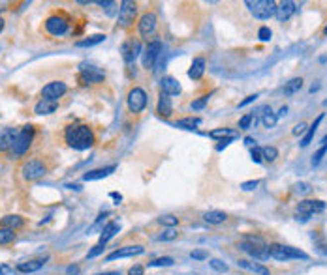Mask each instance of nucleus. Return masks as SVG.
I'll list each match as a JSON object with an SVG mask.
<instances>
[{"mask_svg":"<svg viewBox=\"0 0 327 275\" xmlns=\"http://www.w3.org/2000/svg\"><path fill=\"white\" fill-rule=\"evenodd\" d=\"M326 152H327V144H324V146H322V148L314 154V158H312V165H320V161H322V158L326 156Z\"/></svg>","mask_w":327,"mask_h":275,"instance_id":"44","label":"nucleus"},{"mask_svg":"<svg viewBox=\"0 0 327 275\" xmlns=\"http://www.w3.org/2000/svg\"><path fill=\"white\" fill-rule=\"evenodd\" d=\"M139 53H141V43H139V40L130 38V40H126V42L122 43L121 55H122V60H124L126 64H134L136 58L139 56Z\"/></svg>","mask_w":327,"mask_h":275,"instance_id":"14","label":"nucleus"},{"mask_svg":"<svg viewBox=\"0 0 327 275\" xmlns=\"http://www.w3.org/2000/svg\"><path fill=\"white\" fill-rule=\"evenodd\" d=\"M103 249H105V245H103V243H98V245H94L92 249L88 251V255H86V257H88V259H94V257H98L100 253H103Z\"/></svg>","mask_w":327,"mask_h":275,"instance_id":"46","label":"nucleus"},{"mask_svg":"<svg viewBox=\"0 0 327 275\" xmlns=\"http://www.w3.org/2000/svg\"><path fill=\"white\" fill-rule=\"evenodd\" d=\"M2 28H4V19L0 17V32H2Z\"/></svg>","mask_w":327,"mask_h":275,"instance_id":"61","label":"nucleus"},{"mask_svg":"<svg viewBox=\"0 0 327 275\" xmlns=\"http://www.w3.org/2000/svg\"><path fill=\"white\" fill-rule=\"evenodd\" d=\"M105 81V71L96 67L94 64H81L79 67V83L81 84H98Z\"/></svg>","mask_w":327,"mask_h":275,"instance_id":"6","label":"nucleus"},{"mask_svg":"<svg viewBox=\"0 0 327 275\" xmlns=\"http://www.w3.org/2000/svg\"><path fill=\"white\" fill-rule=\"evenodd\" d=\"M59 109V103L57 101H49V100H40L34 105V112L36 114H51Z\"/></svg>","mask_w":327,"mask_h":275,"instance_id":"25","label":"nucleus"},{"mask_svg":"<svg viewBox=\"0 0 327 275\" xmlns=\"http://www.w3.org/2000/svg\"><path fill=\"white\" fill-rule=\"evenodd\" d=\"M160 86H162V92L167 94V96H179L181 94V84L175 77H162L160 81Z\"/></svg>","mask_w":327,"mask_h":275,"instance_id":"19","label":"nucleus"},{"mask_svg":"<svg viewBox=\"0 0 327 275\" xmlns=\"http://www.w3.org/2000/svg\"><path fill=\"white\" fill-rule=\"evenodd\" d=\"M119 230H121V225H119L117 221H111V223H107V225L103 226L102 236H100V243H103V245H105V243L109 242V240H111L113 236L119 232Z\"/></svg>","mask_w":327,"mask_h":275,"instance_id":"27","label":"nucleus"},{"mask_svg":"<svg viewBox=\"0 0 327 275\" xmlns=\"http://www.w3.org/2000/svg\"><path fill=\"white\" fill-rule=\"evenodd\" d=\"M256 98H258V94H254V96H248L246 100H243L241 103H239V107H245V105H248V103H252V101L256 100Z\"/></svg>","mask_w":327,"mask_h":275,"instance_id":"54","label":"nucleus"},{"mask_svg":"<svg viewBox=\"0 0 327 275\" xmlns=\"http://www.w3.org/2000/svg\"><path fill=\"white\" fill-rule=\"evenodd\" d=\"M156 23H158V19L153 11H147L141 15L138 23V30H139V36L143 38V40H149L153 34L156 32Z\"/></svg>","mask_w":327,"mask_h":275,"instance_id":"13","label":"nucleus"},{"mask_svg":"<svg viewBox=\"0 0 327 275\" xmlns=\"http://www.w3.org/2000/svg\"><path fill=\"white\" fill-rule=\"evenodd\" d=\"M271 36H273V32H271V28L269 26H261L258 32V38L261 40V42H269L271 40Z\"/></svg>","mask_w":327,"mask_h":275,"instance_id":"42","label":"nucleus"},{"mask_svg":"<svg viewBox=\"0 0 327 275\" xmlns=\"http://www.w3.org/2000/svg\"><path fill=\"white\" fill-rule=\"evenodd\" d=\"M295 11H297V4L292 2V0H284V2H280V4H276V19L280 21V23H286V21H290L293 15H295Z\"/></svg>","mask_w":327,"mask_h":275,"instance_id":"17","label":"nucleus"},{"mask_svg":"<svg viewBox=\"0 0 327 275\" xmlns=\"http://www.w3.org/2000/svg\"><path fill=\"white\" fill-rule=\"evenodd\" d=\"M115 168H117L115 165H109V167H103V168H94V170H90V172L83 174V180H85V182H92V180H102V178H107V176L111 174Z\"/></svg>","mask_w":327,"mask_h":275,"instance_id":"24","label":"nucleus"},{"mask_svg":"<svg viewBox=\"0 0 327 275\" xmlns=\"http://www.w3.org/2000/svg\"><path fill=\"white\" fill-rule=\"evenodd\" d=\"M98 275H119L117 272H107V274H98Z\"/></svg>","mask_w":327,"mask_h":275,"instance_id":"60","label":"nucleus"},{"mask_svg":"<svg viewBox=\"0 0 327 275\" xmlns=\"http://www.w3.org/2000/svg\"><path fill=\"white\" fill-rule=\"evenodd\" d=\"M261 152H263V159H267L269 163H273L278 158V150L275 146H265V148H261Z\"/></svg>","mask_w":327,"mask_h":275,"instance_id":"36","label":"nucleus"},{"mask_svg":"<svg viewBox=\"0 0 327 275\" xmlns=\"http://www.w3.org/2000/svg\"><path fill=\"white\" fill-rule=\"evenodd\" d=\"M203 219H205L209 225H220V223H224L228 216H226L224 212H220V210H211V212H205L203 214Z\"/></svg>","mask_w":327,"mask_h":275,"instance_id":"28","label":"nucleus"},{"mask_svg":"<svg viewBox=\"0 0 327 275\" xmlns=\"http://www.w3.org/2000/svg\"><path fill=\"white\" fill-rule=\"evenodd\" d=\"M209 264H211V268L216 270V272H228V264H224L220 259H213Z\"/></svg>","mask_w":327,"mask_h":275,"instance_id":"41","label":"nucleus"},{"mask_svg":"<svg viewBox=\"0 0 327 275\" xmlns=\"http://www.w3.org/2000/svg\"><path fill=\"white\" fill-rule=\"evenodd\" d=\"M23 225H25V221H23V217H19V216H6L0 219V226H2V228H9V230L21 228Z\"/></svg>","mask_w":327,"mask_h":275,"instance_id":"26","label":"nucleus"},{"mask_svg":"<svg viewBox=\"0 0 327 275\" xmlns=\"http://www.w3.org/2000/svg\"><path fill=\"white\" fill-rule=\"evenodd\" d=\"M301 86H303V79L301 77H295V79H292V81H288L284 84V94L286 96H292V94L301 90Z\"/></svg>","mask_w":327,"mask_h":275,"instance_id":"30","label":"nucleus"},{"mask_svg":"<svg viewBox=\"0 0 327 275\" xmlns=\"http://www.w3.org/2000/svg\"><path fill=\"white\" fill-rule=\"evenodd\" d=\"M207 101H209V96H203V98H199V100L192 101V110H199V109H203L207 105Z\"/></svg>","mask_w":327,"mask_h":275,"instance_id":"43","label":"nucleus"},{"mask_svg":"<svg viewBox=\"0 0 327 275\" xmlns=\"http://www.w3.org/2000/svg\"><path fill=\"white\" fill-rule=\"evenodd\" d=\"M252 124H256V118H254V114H252V112L245 114V116L239 120V127H241V129H248Z\"/></svg>","mask_w":327,"mask_h":275,"instance_id":"38","label":"nucleus"},{"mask_svg":"<svg viewBox=\"0 0 327 275\" xmlns=\"http://www.w3.org/2000/svg\"><path fill=\"white\" fill-rule=\"evenodd\" d=\"M177 238V230H173V228H169V230H165L164 234H160V240L162 242H171V240H175Z\"/></svg>","mask_w":327,"mask_h":275,"instance_id":"45","label":"nucleus"},{"mask_svg":"<svg viewBox=\"0 0 327 275\" xmlns=\"http://www.w3.org/2000/svg\"><path fill=\"white\" fill-rule=\"evenodd\" d=\"M324 34H326V36H327V26H326V28H324Z\"/></svg>","mask_w":327,"mask_h":275,"instance_id":"63","label":"nucleus"},{"mask_svg":"<svg viewBox=\"0 0 327 275\" xmlns=\"http://www.w3.org/2000/svg\"><path fill=\"white\" fill-rule=\"evenodd\" d=\"M237 266L243 268V270H248V272H252V274L256 275H271V270L265 266H261V264H258V262H252V260H237Z\"/></svg>","mask_w":327,"mask_h":275,"instance_id":"22","label":"nucleus"},{"mask_svg":"<svg viewBox=\"0 0 327 275\" xmlns=\"http://www.w3.org/2000/svg\"><path fill=\"white\" fill-rule=\"evenodd\" d=\"M326 210V202L324 200H301L299 204H297V210H295V214H297V219L301 217L303 221H307L309 217H312L314 214H320V212H324Z\"/></svg>","mask_w":327,"mask_h":275,"instance_id":"10","label":"nucleus"},{"mask_svg":"<svg viewBox=\"0 0 327 275\" xmlns=\"http://www.w3.org/2000/svg\"><path fill=\"white\" fill-rule=\"evenodd\" d=\"M156 112L164 118H169L173 112V103H171V98L167 96V94H160V98H158V105H156Z\"/></svg>","mask_w":327,"mask_h":275,"instance_id":"20","label":"nucleus"},{"mask_svg":"<svg viewBox=\"0 0 327 275\" xmlns=\"http://www.w3.org/2000/svg\"><path fill=\"white\" fill-rule=\"evenodd\" d=\"M17 129L15 127H4L0 131V152H8L13 148V142L17 139Z\"/></svg>","mask_w":327,"mask_h":275,"instance_id":"18","label":"nucleus"},{"mask_svg":"<svg viewBox=\"0 0 327 275\" xmlns=\"http://www.w3.org/2000/svg\"><path fill=\"white\" fill-rule=\"evenodd\" d=\"M126 103H128V110L132 112V114H139V112H143L145 107H147L145 90H143V88H139V86H134V88L128 92Z\"/></svg>","mask_w":327,"mask_h":275,"instance_id":"9","label":"nucleus"},{"mask_svg":"<svg viewBox=\"0 0 327 275\" xmlns=\"http://www.w3.org/2000/svg\"><path fill=\"white\" fill-rule=\"evenodd\" d=\"M241 251H245L246 255H250L256 260H267L269 259V245L263 243L261 238L258 236H246L241 243H239Z\"/></svg>","mask_w":327,"mask_h":275,"instance_id":"3","label":"nucleus"},{"mask_svg":"<svg viewBox=\"0 0 327 275\" xmlns=\"http://www.w3.org/2000/svg\"><path fill=\"white\" fill-rule=\"evenodd\" d=\"M15 242V232L9 228H0V245H8Z\"/></svg>","mask_w":327,"mask_h":275,"instance_id":"32","label":"nucleus"},{"mask_svg":"<svg viewBox=\"0 0 327 275\" xmlns=\"http://www.w3.org/2000/svg\"><path fill=\"white\" fill-rule=\"evenodd\" d=\"M190 257H192V259H196V260H205V259H209V255H207L205 251H192V253H190Z\"/></svg>","mask_w":327,"mask_h":275,"instance_id":"49","label":"nucleus"},{"mask_svg":"<svg viewBox=\"0 0 327 275\" xmlns=\"http://www.w3.org/2000/svg\"><path fill=\"white\" fill-rule=\"evenodd\" d=\"M143 247L141 245H126V247H121V249L113 251V253H109L107 257H105V260L107 262H111V260H117V259H128V257H138V255H141L143 253Z\"/></svg>","mask_w":327,"mask_h":275,"instance_id":"16","label":"nucleus"},{"mask_svg":"<svg viewBox=\"0 0 327 275\" xmlns=\"http://www.w3.org/2000/svg\"><path fill=\"white\" fill-rule=\"evenodd\" d=\"M245 142H246V144H248V146H254V139H252V137H246V139H245Z\"/></svg>","mask_w":327,"mask_h":275,"instance_id":"58","label":"nucleus"},{"mask_svg":"<svg viewBox=\"0 0 327 275\" xmlns=\"http://www.w3.org/2000/svg\"><path fill=\"white\" fill-rule=\"evenodd\" d=\"M45 172H47V167H45V163L42 159H28L21 167V174L28 182H34L38 178H42Z\"/></svg>","mask_w":327,"mask_h":275,"instance_id":"8","label":"nucleus"},{"mask_svg":"<svg viewBox=\"0 0 327 275\" xmlns=\"http://www.w3.org/2000/svg\"><path fill=\"white\" fill-rule=\"evenodd\" d=\"M160 53H162V42L160 40H153V42L147 43V47L143 49V66L147 69L155 66V62L158 60Z\"/></svg>","mask_w":327,"mask_h":275,"instance_id":"15","label":"nucleus"},{"mask_svg":"<svg viewBox=\"0 0 327 275\" xmlns=\"http://www.w3.org/2000/svg\"><path fill=\"white\" fill-rule=\"evenodd\" d=\"M103 40H105V36H103V34H94V36H88V38H85V40L78 42L76 45H78V47H92V45L102 43Z\"/></svg>","mask_w":327,"mask_h":275,"instance_id":"31","label":"nucleus"},{"mask_svg":"<svg viewBox=\"0 0 327 275\" xmlns=\"http://www.w3.org/2000/svg\"><path fill=\"white\" fill-rule=\"evenodd\" d=\"M158 223L164 226H177L179 225V217L175 216H162L160 219H158Z\"/></svg>","mask_w":327,"mask_h":275,"instance_id":"37","label":"nucleus"},{"mask_svg":"<svg viewBox=\"0 0 327 275\" xmlns=\"http://www.w3.org/2000/svg\"><path fill=\"white\" fill-rule=\"evenodd\" d=\"M310 183H307V182H299L297 185H295V191L297 193H301V195H307V193H310Z\"/></svg>","mask_w":327,"mask_h":275,"instance_id":"48","label":"nucleus"},{"mask_svg":"<svg viewBox=\"0 0 327 275\" xmlns=\"http://www.w3.org/2000/svg\"><path fill=\"white\" fill-rule=\"evenodd\" d=\"M211 137H226V139H228V137H235V135H233V131L232 129H228V127H220V129H213V131H211Z\"/></svg>","mask_w":327,"mask_h":275,"instance_id":"39","label":"nucleus"},{"mask_svg":"<svg viewBox=\"0 0 327 275\" xmlns=\"http://www.w3.org/2000/svg\"><path fill=\"white\" fill-rule=\"evenodd\" d=\"M79 266H68V270H66V275H79Z\"/></svg>","mask_w":327,"mask_h":275,"instance_id":"55","label":"nucleus"},{"mask_svg":"<svg viewBox=\"0 0 327 275\" xmlns=\"http://www.w3.org/2000/svg\"><path fill=\"white\" fill-rule=\"evenodd\" d=\"M11 274V268L8 264H0V275H9Z\"/></svg>","mask_w":327,"mask_h":275,"instance_id":"56","label":"nucleus"},{"mask_svg":"<svg viewBox=\"0 0 327 275\" xmlns=\"http://www.w3.org/2000/svg\"><path fill=\"white\" fill-rule=\"evenodd\" d=\"M64 141L70 148L83 152L94 146L96 135L92 127H88L86 124H70L64 127Z\"/></svg>","mask_w":327,"mask_h":275,"instance_id":"1","label":"nucleus"},{"mask_svg":"<svg viewBox=\"0 0 327 275\" xmlns=\"http://www.w3.org/2000/svg\"><path fill=\"white\" fill-rule=\"evenodd\" d=\"M32 141H34V127L26 125V127H23V129L19 131L17 139L13 142V148H11L13 156H15V158H23L26 152H28V148L32 146Z\"/></svg>","mask_w":327,"mask_h":275,"instance_id":"5","label":"nucleus"},{"mask_svg":"<svg viewBox=\"0 0 327 275\" xmlns=\"http://www.w3.org/2000/svg\"><path fill=\"white\" fill-rule=\"evenodd\" d=\"M233 141V137H228V139H222V141H220V144H218V146H216V150L220 152V150H224L226 146H228V144H230V142Z\"/></svg>","mask_w":327,"mask_h":275,"instance_id":"52","label":"nucleus"},{"mask_svg":"<svg viewBox=\"0 0 327 275\" xmlns=\"http://www.w3.org/2000/svg\"><path fill=\"white\" fill-rule=\"evenodd\" d=\"M136 17H138V4L132 2V0L121 2V8H119V26L128 28V26H132L136 23Z\"/></svg>","mask_w":327,"mask_h":275,"instance_id":"11","label":"nucleus"},{"mask_svg":"<svg viewBox=\"0 0 327 275\" xmlns=\"http://www.w3.org/2000/svg\"><path fill=\"white\" fill-rule=\"evenodd\" d=\"M322 118L324 116H318L314 122H312V125H309V129H307V135L303 137V141H301V146L305 148V146H309L310 142H312V139H314V133H316V129H318V125L320 122H322Z\"/></svg>","mask_w":327,"mask_h":275,"instance_id":"29","label":"nucleus"},{"mask_svg":"<svg viewBox=\"0 0 327 275\" xmlns=\"http://www.w3.org/2000/svg\"><path fill=\"white\" fill-rule=\"evenodd\" d=\"M70 28V19L64 13H53L45 19V30L51 36H64Z\"/></svg>","mask_w":327,"mask_h":275,"instance_id":"7","label":"nucleus"},{"mask_svg":"<svg viewBox=\"0 0 327 275\" xmlns=\"http://www.w3.org/2000/svg\"><path fill=\"white\" fill-rule=\"evenodd\" d=\"M286 112H288V107H280V110H278V114H276V118H278V116H284Z\"/></svg>","mask_w":327,"mask_h":275,"instance_id":"57","label":"nucleus"},{"mask_svg":"<svg viewBox=\"0 0 327 275\" xmlns=\"http://www.w3.org/2000/svg\"><path fill=\"white\" fill-rule=\"evenodd\" d=\"M45 260L47 259H32V260H25V262H19L17 272H21V274H34L38 270H42Z\"/></svg>","mask_w":327,"mask_h":275,"instance_id":"21","label":"nucleus"},{"mask_svg":"<svg viewBox=\"0 0 327 275\" xmlns=\"http://www.w3.org/2000/svg\"><path fill=\"white\" fill-rule=\"evenodd\" d=\"M305 131H307V124H299L293 129V135H303Z\"/></svg>","mask_w":327,"mask_h":275,"instance_id":"53","label":"nucleus"},{"mask_svg":"<svg viewBox=\"0 0 327 275\" xmlns=\"http://www.w3.org/2000/svg\"><path fill=\"white\" fill-rule=\"evenodd\" d=\"M276 114H273L271 112V109H265V112H263V116H261V122H263V127H267V129H271V127H275L276 124Z\"/></svg>","mask_w":327,"mask_h":275,"instance_id":"33","label":"nucleus"},{"mask_svg":"<svg viewBox=\"0 0 327 275\" xmlns=\"http://www.w3.org/2000/svg\"><path fill=\"white\" fill-rule=\"evenodd\" d=\"M203 73H205V58L198 56V58H194L192 66H190L188 77L192 79V81H199V79L203 77Z\"/></svg>","mask_w":327,"mask_h":275,"instance_id":"23","label":"nucleus"},{"mask_svg":"<svg viewBox=\"0 0 327 275\" xmlns=\"http://www.w3.org/2000/svg\"><path fill=\"white\" fill-rule=\"evenodd\" d=\"M201 124V118H182V120H179L177 122V127H188V129H194L196 125Z\"/></svg>","mask_w":327,"mask_h":275,"instance_id":"35","label":"nucleus"},{"mask_svg":"<svg viewBox=\"0 0 327 275\" xmlns=\"http://www.w3.org/2000/svg\"><path fill=\"white\" fill-rule=\"evenodd\" d=\"M258 185H259V180H254V182H245L241 187H243V191H252V189H256Z\"/></svg>","mask_w":327,"mask_h":275,"instance_id":"50","label":"nucleus"},{"mask_svg":"<svg viewBox=\"0 0 327 275\" xmlns=\"http://www.w3.org/2000/svg\"><path fill=\"white\" fill-rule=\"evenodd\" d=\"M252 161H254V163H261V161H263V152H261V148H258V146L252 148Z\"/></svg>","mask_w":327,"mask_h":275,"instance_id":"47","label":"nucleus"},{"mask_svg":"<svg viewBox=\"0 0 327 275\" xmlns=\"http://www.w3.org/2000/svg\"><path fill=\"white\" fill-rule=\"evenodd\" d=\"M324 144H327V135L324 137Z\"/></svg>","mask_w":327,"mask_h":275,"instance_id":"62","label":"nucleus"},{"mask_svg":"<svg viewBox=\"0 0 327 275\" xmlns=\"http://www.w3.org/2000/svg\"><path fill=\"white\" fill-rule=\"evenodd\" d=\"M175 260L171 257H162V259H156L151 262V266H173Z\"/></svg>","mask_w":327,"mask_h":275,"instance_id":"40","label":"nucleus"},{"mask_svg":"<svg viewBox=\"0 0 327 275\" xmlns=\"http://www.w3.org/2000/svg\"><path fill=\"white\" fill-rule=\"evenodd\" d=\"M111 197H113V199H115V200H121V199H122V197H121V195H119V193H111Z\"/></svg>","mask_w":327,"mask_h":275,"instance_id":"59","label":"nucleus"},{"mask_svg":"<svg viewBox=\"0 0 327 275\" xmlns=\"http://www.w3.org/2000/svg\"><path fill=\"white\" fill-rule=\"evenodd\" d=\"M143 272H145V270H143V266H134V268H130V272H128V275H143Z\"/></svg>","mask_w":327,"mask_h":275,"instance_id":"51","label":"nucleus"},{"mask_svg":"<svg viewBox=\"0 0 327 275\" xmlns=\"http://www.w3.org/2000/svg\"><path fill=\"white\" fill-rule=\"evenodd\" d=\"M312 240H314V247L318 249V253H322V255H326L327 257V242L324 240V236H320L318 232L312 234Z\"/></svg>","mask_w":327,"mask_h":275,"instance_id":"34","label":"nucleus"},{"mask_svg":"<svg viewBox=\"0 0 327 275\" xmlns=\"http://www.w3.org/2000/svg\"><path fill=\"white\" fill-rule=\"evenodd\" d=\"M246 8L256 19L267 21L276 13V2L275 0H246Z\"/></svg>","mask_w":327,"mask_h":275,"instance_id":"4","label":"nucleus"},{"mask_svg":"<svg viewBox=\"0 0 327 275\" xmlns=\"http://www.w3.org/2000/svg\"><path fill=\"white\" fill-rule=\"evenodd\" d=\"M66 90H68V86H66V83H62V81L47 83L42 88V100L57 101V103H59V100L66 94Z\"/></svg>","mask_w":327,"mask_h":275,"instance_id":"12","label":"nucleus"},{"mask_svg":"<svg viewBox=\"0 0 327 275\" xmlns=\"http://www.w3.org/2000/svg\"><path fill=\"white\" fill-rule=\"evenodd\" d=\"M269 257L280 262H288V260H309V255L301 249H295L290 245H282V243H271L269 245Z\"/></svg>","mask_w":327,"mask_h":275,"instance_id":"2","label":"nucleus"}]
</instances>
